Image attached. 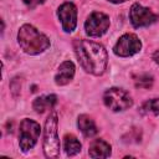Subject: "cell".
I'll use <instances>...</instances> for the list:
<instances>
[{"label": "cell", "instance_id": "6da1fadb", "mask_svg": "<svg viewBox=\"0 0 159 159\" xmlns=\"http://www.w3.org/2000/svg\"><path fill=\"white\" fill-rule=\"evenodd\" d=\"M75 52L86 72L99 76L106 71L108 56L102 45L91 40H77L75 42Z\"/></svg>", "mask_w": 159, "mask_h": 159}, {"label": "cell", "instance_id": "7a4b0ae2", "mask_svg": "<svg viewBox=\"0 0 159 159\" xmlns=\"http://www.w3.org/2000/svg\"><path fill=\"white\" fill-rule=\"evenodd\" d=\"M20 47L29 55H37L43 52L50 46V40L32 25H22L17 34Z\"/></svg>", "mask_w": 159, "mask_h": 159}, {"label": "cell", "instance_id": "3957f363", "mask_svg": "<svg viewBox=\"0 0 159 159\" xmlns=\"http://www.w3.org/2000/svg\"><path fill=\"white\" fill-rule=\"evenodd\" d=\"M43 152L47 158H57L60 154V139L57 134V114L51 113L45 123Z\"/></svg>", "mask_w": 159, "mask_h": 159}, {"label": "cell", "instance_id": "277c9868", "mask_svg": "<svg viewBox=\"0 0 159 159\" xmlns=\"http://www.w3.org/2000/svg\"><path fill=\"white\" fill-rule=\"evenodd\" d=\"M40 124L32 119H24L20 123V132H19V144L22 152H29L35 147L37 139L40 137Z\"/></svg>", "mask_w": 159, "mask_h": 159}, {"label": "cell", "instance_id": "5b68a950", "mask_svg": "<svg viewBox=\"0 0 159 159\" xmlns=\"http://www.w3.org/2000/svg\"><path fill=\"white\" fill-rule=\"evenodd\" d=\"M103 102L113 112H120V111L128 109L133 104V99L129 96V93L117 87L109 88L104 92Z\"/></svg>", "mask_w": 159, "mask_h": 159}, {"label": "cell", "instance_id": "8992f818", "mask_svg": "<svg viewBox=\"0 0 159 159\" xmlns=\"http://www.w3.org/2000/svg\"><path fill=\"white\" fill-rule=\"evenodd\" d=\"M109 27V17L99 11L92 12L84 22V30L88 36L98 37L107 32Z\"/></svg>", "mask_w": 159, "mask_h": 159}, {"label": "cell", "instance_id": "52a82bcc", "mask_svg": "<svg viewBox=\"0 0 159 159\" xmlns=\"http://www.w3.org/2000/svg\"><path fill=\"white\" fill-rule=\"evenodd\" d=\"M129 19L134 27H143L154 24L158 20V15L148 7H144L139 4H133L129 11Z\"/></svg>", "mask_w": 159, "mask_h": 159}, {"label": "cell", "instance_id": "ba28073f", "mask_svg": "<svg viewBox=\"0 0 159 159\" xmlns=\"http://www.w3.org/2000/svg\"><path fill=\"white\" fill-rule=\"evenodd\" d=\"M140 47H142V43L135 35L125 34L122 37H119V40L117 41V43L113 48V52L120 57H129V56H133L134 53L139 52Z\"/></svg>", "mask_w": 159, "mask_h": 159}, {"label": "cell", "instance_id": "9c48e42d", "mask_svg": "<svg viewBox=\"0 0 159 159\" xmlns=\"http://www.w3.org/2000/svg\"><path fill=\"white\" fill-rule=\"evenodd\" d=\"M58 19L61 20L62 29L66 32H72L77 25V9L72 2H63L57 11Z\"/></svg>", "mask_w": 159, "mask_h": 159}, {"label": "cell", "instance_id": "30bf717a", "mask_svg": "<svg viewBox=\"0 0 159 159\" xmlns=\"http://www.w3.org/2000/svg\"><path fill=\"white\" fill-rule=\"evenodd\" d=\"M75 76V65L71 61H65L60 65L58 71L55 76V82L58 86L67 84Z\"/></svg>", "mask_w": 159, "mask_h": 159}, {"label": "cell", "instance_id": "8fae6325", "mask_svg": "<svg viewBox=\"0 0 159 159\" xmlns=\"http://www.w3.org/2000/svg\"><path fill=\"white\" fill-rule=\"evenodd\" d=\"M88 154L91 158H108L111 155V145L103 139H94L89 145Z\"/></svg>", "mask_w": 159, "mask_h": 159}, {"label": "cell", "instance_id": "7c38bea8", "mask_svg": "<svg viewBox=\"0 0 159 159\" xmlns=\"http://www.w3.org/2000/svg\"><path fill=\"white\" fill-rule=\"evenodd\" d=\"M77 124H78L80 130H81V132L83 133V135L87 137V138H91V137L96 135L97 132H98V129H97V127H96V124H94V120H93L89 116H87V114H81V116L78 117Z\"/></svg>", "mask_w": 159, "mask_h": 159}, {"label": "cell", "instance_id": "4fadbf2b", "mask_svg": "<svg viewBox=\"0 0 159 159\" xmlns=\"http://www.w3.org/2000/svg\"><path fill=\"white\" fill-rule=\"evenodd\" d=\"M57 102V97L55 94H48V96H41V97H37L34 103H32V107L37 112V113H43L46 109L48 108H52Z\"/></svg>", "mask_w": 159, "mask_h": 159}, {"label": "cell", "instance_id": "5bb4252c", "mask_svg": "<svg viewBox=\"0 0 159 159\" xmlns=\"http://www.w3.org/2000/svg\"><path fill=\"white\" fill-rule=\"evenodd\" d=\"M63 148H65L66 154L72 157V155H76L81 150V143L75 135L66 134L63 138Z\"/></svg>", "mask_w": 159, "mask_h": 159}, {"label": "cell", "instance_id": "9a60e30c", "mask_svg": "<svg viewBox=\"0 0 159 159\" xmlns=\"http://www.w3.org/2000/svg\"><path fill=\"white\" fill-rule=\"evenodd\" d=\"M142 112L145 113V114H159V98H153V99H149L147 101L143 107H142Z\"/></svg>", "mask_w": 159, "mask_h": 159}, {"label": "cell", "instance_id": "2e32d148", "mask_svg": "<svg viewBox=\"0 0 159 159\" xmlns=\"http://www.w3.org/2000/svg\"><path fill=\"white\" fill-rule=\"evenodd\" d=\"M134 81H135V86L138 88H149L153 84V77L147 75V73L145 75H140Z\"/></svg>", "mask_w": 159, "mask_h": 159}, {"label": "cell", "instance_id": "e0dca14e", "mask_svg": "<svg viewBox=\"0 0 159 159\" xmlns=\"http://www.w3.org/2000/svg\"><path fill=\"white\" fill-rule=\"evenodd\" d=\"M22 1H24L25 5H26L27 7H30V9H34V7H36L37 5H41V4L45 2V0H22Z\"/></svg>", "mask_w": 159, "mask_h": 159}, {"label": "cell", "instance_id": "ac0fdd59", "mask_svg": "<svg viewBox=\"0 0 159 159\" xmlns=\"http://www.w3.org/2000/svg\"><path fill=\"white\" fill-rule=\"evenodd\" d=\"M153 60L159 65V50H158V51H155V53L153 55Z\"/></svg>", "mask_w": 159, "mask_h": 159}, {"label": "cell", "instance_id": "d6986e66", "mask_svg": "<svg viewBox=\"0 0 159 159\" xmlns=\"http://www.w3.org/2000/svg\"><path fill=\"white\" fill-rule=\"evenodd\" d=\"M111 2H114V4H119V2H124V1H127V0H109Z\"/></svg>", "mask_w": 159, "mask_h": 159}]
</instances>
